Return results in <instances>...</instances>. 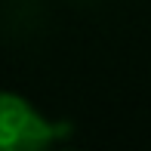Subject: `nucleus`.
Segmentation results:
<instances>
[{
  "label": "nucleus",
  "instance_id": "obj_1",
  "mask_svg": "<svg viewBox=\"0 0 151 151\" xmlns=\"http://www.w3.org/2000/svg\"><path fill=\"white\" fill-rule=\"evenodd\" d=\"M52 127L25 96L0 90V151H50Z\"/></svg>",
  "mask_w": 151,
  "mask_h": 151
}]
</instances>
